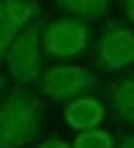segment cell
I'll use <instances>...</instances> for the list:
<instances>
[{
	"instance_id": "obj_1",
	"label": "cell",
	"mask_w": 134,
	"mask_h": 148,
	"mask_svg": "<svg viewBox=\"0 0 134 148\" xmlns=\"http://www.w3.org/2000/svg\"><path fill=\"white\" fill-rule=\"evenodd\" d=\"M45 121V103L28 86H14L0 100V148L31 145Z\"/></svg>"
},
{
	"instance_id": "obj_2",
	"label": "cell",
	"mask_w": 134,
	"mask_h": 148,
	"mask_svg": "<svg viewBox=\"0 0 134 148\" xmlns=\"http://www.w3.org/2000/svg\"><path fill=\"white\" fill-rule=\"evenodd\" d=\"M41 17L31 21L21 35L10 41V48H7V55H3V62H7V73L10 79H17V86H31L41 79Z\"/></svg>"
},
{
	"instance_id": "obj_3",
	"label": "cell",
	"mask_w": 134,
	"mask_h": 148,
	"mask_svg": "<svg viewBox=\"0 0 134 148\" xmlns=\"http://www.w3.org/2000/svg\"><path fill=\"white\" fill-rule=\"evenodd\" d=\"M90 48V24L79 17H55L41 21V52L55 62L76 59Z\"/></svg>"
},
{
	"instance_id": "obj_4",
	"label": "cell",
	"mask_w": 134,
	"mask_h": 148,
	"mask_svg": "<svg viewBox=\"0 0 134 148\" xmlns=\"http://www.w3.org/2000/svg\"><path fill=\"white\" fill-rule=\"evenodd\" d=\"M41 93L48 100H76V97H90V90H96V76L83 66H72V62H55L52 69H45L38 79Z\"/></svg>"
},
{
	"instance_id": "obj_5",
	"label": "cell",
	"mask_w": 134,
	"mask_h": 148,
	"mask_svg": "<svg viewBox=\"0 0 134 148\" xmlns=\"http://www.w3.org/2000/svg\"><path fill=\"white\" fill-rule=\"evenodd\" d=\"M96 66L103 73H120L134 66V28L127 24H103L100 41H96Z\"/></svg>"
},
{
	"instance_id": "obj_6",
	"label": "cell",
	"mask_w": 134,
	"mask_h": 148,
	"mask_svg": "<svg viewBox=\"0 0 134 148\" xmlns=\"http://www.w3.org/2000/svg\"><path fill=\"white\" fill-rule=\"evenodd\" d=\"M38 17H41V7L34 0H0V59L7 55L10 41Z\"/></svg>"
},
{
	"instance_id": "obj_7",
	"label": "cell",
	"mask_w": 134,
	"mask_h": 148,
	"mask_svg": "<svg viewBox=\"0 0 134 148\" xmlns=\"http://www.w3.org/2000/svg\"><path fill=\"white\" fill-rule=\"evenodd\" d=\"M103 117H107V103L96 100V97H76V100H69V107H66V124L76 127V131L100 127Z\"/></svg>"
},
{
	"instance_id": "obj_8",
	"label": "cell",
	"mask_w": 134,
	"mask_h": 148,
	"mask_svg": "<svg viewBox=\"0 0 134 148\" xmlns=\"http://www.w3.org/2000/svg\"><path fill=\"white\" fill-rule=\"evenodd\" d=\"M107 107L120 124L134 127V76H120L107 83Z\"/></svg>"
},
{
	"instance_id": "obj_9",
	"label": "cell",
	"mask_w": 134,
	"mask_h": 148,
	"mask_svg": "<svg viewBox=\"0 0 134 148\" xmlns=\"http://www.w3.org/2000/svg\"><path fill=\"white\" fill-rule=\"evenodd\" d=\"M55 7H62L66 17L79 21H100L110 14V0H55Z\"/></svg>"
},
{
	"instance_id": "obj_10",
	"label": "cell",
	"mask_w": 134,
	"mask_h": 148,
	"mask_svg": "<svg viewBox=\"0 0 134 148\" xmlns=\"http://www.w3.org/2000/svg\"><path fill=\"white\" fill-rule=\"evenodd\" d=\"M72 148H117V141H113L110 131L93 127V131H79L76 141H72Z\"/></svg>"
},
{
	"instance_id": "obj_11",
	"label": "cell",
	"mask_w": 134,
	"mask_h": 148,
	"mask_svg": "<svg viewBox=\"0 0 134 148\" xmlns=\"http://www.w3.org/2000/svg\"><path fill=\"white\" fill-rule=\"evenodd\" d=\"M34 148H72L69 141H62V138H48V141H38Z\"/></svg>"
},
{
	"instance_id": "obj_12",
	"label": "cell",
	"mask_w": 134,
	"mask_h": 148,
	"mask_svg": "<svg viewBox=\"0 0 134 148\" xmlns=\"http://www.w3.org/2000/svg\"><path fill=\"white\" fill-rule=\"evenodd\" d=\"M120 3H124V14H127V21L134 24V0H120Z\"/></svg>"
},
{
	"instance_id": "obj_13",
	"label": "cell",
	"mask_w": 134,
	"mask_h": 148,
	"mask_svg": "<svg viewBox=\"0 0 134 148\" xmlns=\"http://www.w3.org/2000/svg\"><path fill=\"white\" fill-rule=\"evenodd\" d=\"M117 148H134V134H127V138H120V141H117Z\"/></svg>"
},
{
	"instance_id": "obj_14",
	"label": "cell",
	"mask_w": 134,
	"mask_h": 148,
	"mask_svg": "<svg viewBox=\"0 0 134 148\" xmlns=\"http://www.w3.org/2000/svg\"><path fill=\"white\" fill-rule=\"evenodd\" d=\"M3 83H7V79H3V76H0V100H3Z\"/></svg>"
}]
</instances>
